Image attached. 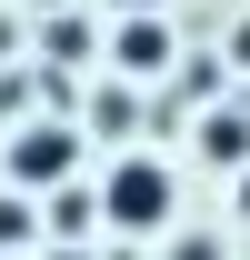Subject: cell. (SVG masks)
Returning a JSON list of instances; mask_svg holds the SVG:
<instances>
[{
    "label": "cell",
    "instance_id": "cell-6",
    "mask_svg": "<svg viewBox=\"0 0 250 260\" xmlns=\"http://www.w3.org/2000/svg\"><path fill=\"white\" fill-rule=\"evenodd\" d=\"M240 150H250V120H240V110H220V120H210V160H240Z\"/></svg>",
    "mask_w": 250,
    "mask_h": 260
},
{
    "label": "cell",
    "instance_id": "cell-1",
    "mask_svg": "<svg viewBox=\"0 0 250 260\" xmlns=\"http://www.w3.org/2000/svg\"><path fill=\"white\" fill-rule=\"evenodd\" d=\"M170 200H180V180H170L160 160H140V150L100 170V220H110V230H160Z\"/></svg>",
    "mask_w": 250,
    "mask_h": 260
},
{
    "label": "cell",
    "instance_id": "cell-2",
    "mask_svg": "<svg viewBox=\"0 0 250 260\" xmlns=\"http://www.w3.org/2000/svg\"><path fill=\"white\" fill-rule=\"evenodd\" d=\"M70 160H80V140H70L60 120H30V130H10V190H60Z\"/></svg>",
    "mask_w": 250,
    "mask_h": 260
},
{
    "label": "cell",
    "instance_id": "cell-9",
    "mask_svg": "<svg viewBox=\"0 0 250 260\" xmlns=\"http://www.w3.org/2000/svg\"><path fill=\"white\" fill-rule=\"evenodd\" d=\"M0 260H10V250H0Z\"/></svg>",
    "mask_w": 250,
    "mask_h": 260
},
{
    "label": "cell",
    "instance_id": "cell-4",
    "mask_svg": "<svg viewBox=\"0 0 250 260\" xmlns=\"http://www.w3.org/2000/svg\"><path fill=\"white\" fill-rule=\"evenodd\" d=\"M170 60V30H160V20H130L120 30V70H160Z\"/></svg>",
    "mask_w": 250,
    "mask_h": 260
},
{
    "label": "cell",
    "instance_id": "cell-8",
    "mask_svg": "<svg viewBox=\"0 0 250 260\" xmlns=\"http://www.w3.org/2000/svg\"><path fill=\"white\" fill-rule=\"evenodd\" d=\"M240 220H250V180H240Z\"/></svg>",
    "mask_w": 250,
    "mask_h": 260
},
{
    "label": "cell",
    "instance_id": "cell-7",
    "mask_svg": "<svg viewBox=\"0 0 250 260\" xmlns=\"http://www.w3.org/2000/svg\"><path fill=\"white\" fill-rule=\"evenodd\" d=\"M170 260H210V240H180V250H170Z\"/></svg>",
    "mask_w": 250,
    "mask_h": 260
},
{
    "label": "cell",
    "instance_id": "cell-5",
    "mask_svg": "<svg viewBox=\"0 0 250 260\" xmlns=\"http://www.w3.org/2000/svg\"><path fill=\"white\" fill-rule=\"evenodd\" d=\"M30 90H40L30 70H0V120H10V130H30Z\"/></svg>",
    "mask_w": 250,
    "mask_h": 260
},
{
    "label": "cell",
    "instance_id": "cell-3",
    "mask_svg": "<svg viewBox=\"0 0 250 260\" xmlns=\"http://www.w3.org/2000/svg\"><path fill=\"white\" fill-rule=\"evenodd\" d=\"M30 240H40V210H30V190H0V250L20 260Z\"/></svg>",
    "mask_w": 250,
    "mask_h": 260
}]
</instances>
